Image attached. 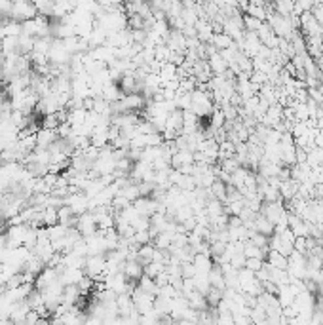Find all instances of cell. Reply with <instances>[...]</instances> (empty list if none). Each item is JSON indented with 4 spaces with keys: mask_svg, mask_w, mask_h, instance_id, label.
I'll return each mask as SVG.
<instances>
[{
    "mask_svg": "<svg viewBox=\"0 0 323 325\" xmlns=\"http://www.w3.org/2000/svg\"><path fill=\"white\" fill-rule=\"evenodd\" d=\"M190 111L198 114V116H211L213 114V101L211 95L200 90H192L190 92Z\"/></svg>",
    "mask_w": 323,
    "mask_h": 325,
    "instance_id": "6da1fadb",
    "label": "cell"
},
{
    "mask_svg": "<svg viewBox=\"0 0 323 325\" xmlns=\"http://www.w3.org/2000/svg\"><path fill=\"white\" fill-rule=\"evenodd\" d=\"M213 44L219 48V50H226V48H230L232 46V36L230 34H213L211 36Z\"/></svg>",
    "mask_w": 323,
    "mask_h": 325,
    "instance_id": "7a4b0ae2",
    "label": "cell"
},
{
    "mask_svg": "<svg viewBox=\"0 0 323 325\" xmlns=\"http://www.w3.org/2000/svg\"><path fill=\"white\" fill-rule=\"evenodd\" d=\"M244 25L249 33H257L261 27H263V19H259V17H253V16H247L246 21H244Z\"/></svg>",
    "mask_w": 323,
    "mask_h": 325,
    "instance_id": "3957f363",
    "label": "cell"
},
{
    "mask_svg": "<svg viewBox=\"0 0 323 325\" xmlns=\"http://www.w3.org/2000/svg\"><path fill=\"white\" fill-rule=\"evenodd\" d=\"M12 6L14 2L12 0H0V16H6V14H12Z\"/></svg>",
    "mask_w": 323,
    "mask_h": 325,
    "instance_id": "277c9868",
    "label": "cell"
}]
</instances>
